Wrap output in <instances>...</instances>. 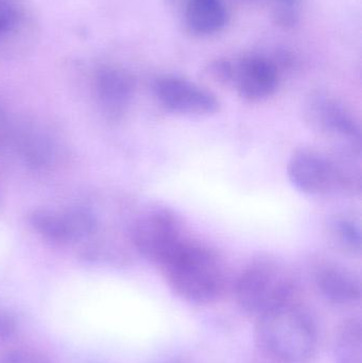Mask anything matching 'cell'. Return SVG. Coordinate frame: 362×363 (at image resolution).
Returning <instances> with one entry per match:
<instances>
[{
  "label": "cell",
  "mask_w": 362,
  "mask_h": 363,
  "mask_svg": "<svg viewBox=\"0 0 362 363\" xmlns=\"http://www.w3.org/2000/svg\"><path fill=\"white\" fill-rule=\"evenodd\" d=\"M159 269L174 294L187 302L208 304L222 291L225 275L218 255L191 238Z\"/></svg>",
  "instance_id": "cell-1"
},
{
  "label": "cell",
  "mask_w": 362,
  "mask_h": 363,
  "mask_svg": "<svg viewBox=\"0 0 362 363\" xmlns=\"http://www.w3.org/2000/svg\"><path fill=\"white\" fill-rule=\"evenodd\" d=\"M359 157L341 153H327L315 149H300L288 162L289 180L308 196L354 194L361 190Z\"/></svg>",
  "instance_id": "cell-2"
},
{
  "label": "cell",
  "mask_w": 362,
  "mask_h": 363,
  "mask_svg": "<svg viewBox=\"0 0 362 363\" xmlns=\"http://www.w3.org/2000/svg\"><path fill=\"white\" fill-rule=\"evenodd\" d=\"M256 340L276 362L305 363L316 351V328L308 313L293 302L259 318Z\"/></svg>",
  "instance_id": "cell-3"
},
{
  "label": "cell",
  "mask_w": 362,
  "mask_h": 363,
  "mask_svg": "<svg viewBox=\"0 0 362 363\" xmlns=\"http://www.w3.org/2000/svg\"><path fill=\"white\" fill-rule=\"evenodd\" d=\"M297 288L290 273L272 259H259L238 277L236 300L242 311L259 319L261 315L295 302Z\"/></svg>",
  "instance_id": "cell-4"
},
{
  "label": "cell",
  "mask_w": 362,
  "mask_h": 363,
  "mask_svg": "<svg viewBox=\"0 0 362 363\" xmlns=\"http://www.w3.org/2000/svg\"><path fill=\"white\" fill-rule=\"evenodd\" d=\"M304 121L312 131L333 145L334 152L361 157V127L340 100L329 94H315L306 102Z\"/></svg>",
  "instance_id": "cell-5"
},
{
  "label": "cell",
  "mask_w": 362,
  "mask_h": 363,
  "mask_svg": "<svg viewBox=\"0 0 362 363\" xmlns=\"http://www.w3.org/2000/svg\"><path fill=\"white\" fill-rule=\"evenodd\" d=\"M179 216L168 207L142 213L131 232L135 249L157 267L163 264L188 239Z\"/></svg>",
  "instance_id": "cell-6"
},
{
  "label": "cell",
  "mask_w": 362,
  "mask_h": 363,
  "mask_svg": "<svg viewBox=\"0 0 362 363\" xmlns=\"http://www.w3.org/2000/svg\"><path fill=\"white\" fill-rule=\"evenodd\" d=\"M153 91L161 106L174 114L210 116L220 108V102L215 94L182 77H159L154 81Z\"/></svg>",
  "instance_id": "cell-7"
},
{
  "label": "cell",
  "mask_w": 362,
  "mask_h": 363,
  "mask_svg": "<svg viewBox=\"0 0 362 363\" xmlns=\"http://www.w3.org/2000/svg\"><path fill=\"white\" fill-rule=\"evenodd\" d=\"M280 83L278 64L264 55H244L232 61L231 85L242 99L259 102L271 97Z\"/></svg>",
  "instance_id": "cell-8"
},
{
  "label": "cell",
  "mask_w": 362,
  "mask_h": 363,
  "mask_svg": "<svg viewBox=\"0 0 362 363\" xmlns=\"http://www.w3.org/2000/svg\"><path fill=\"white\" fill-rule=\"evenodd\" d=\"M30 221L38 234L59 245L85 238L94 232L96 225L93 216L82 208L64 211L40 209L32 213Z\"/></svg>",
  "instance_id": "cell-9"
},
{
  "label": "cell",
  "mask_w": 362,
  "mask_h": 363,
  "mask_svg": "<svg viewBox=\"0 0 362 363\" xmlns=\"http://www.w3.org/2000/svg\"><path fill=\"white\" fill-rule=\"evenodd\" d=\"M96 93L108 114L119 116L131 104L135 91L133 77L125 68L106 65L96 74Z\"/></svg>",
  "instance_id": "cell-10"
},
{
  "label": "cell",
  "mask_w": 362,
  "mask_h": 363,
  "mask_svg": "<svg viewBox=\"0 0 362 363\" xmlns=\"http://www.w3.org/2000/svg\"><path fill=\"white\" fill-rule=\"evenodd\" d=\"M315 281L320 294L334 304L352 305L361 300V279L346 267L321 264L315 272Z\"/></svg>",
  "instance_id": "cell-11"
},
{
  "label": "cell",
  "mask_w": 362,
  "mask_h": 363,
  "mask_svg": "<svg viewBox=\"0 0 362 363\" xmlns=\"http://www.w3.org/2000/svg\"><path fill=\"white\" fill-rule=\"evenodd\" d=\"M184 21L195 35L210 36L225 29L229 12L223 0H186Z\"/></svg>",
  "instance_id": "cell-12"
},
{
  "label": "cell",
  "mask_w": 362,
  "mask_h": 363,
  "mask_svg": "<svg viewBox=\"0 0 362 363\" xmlns=\"http://www.w3.org/2000/svg\"><path fill=\"white\" fill-rule=\"evenodd\" d=\"M17 143L26 163L34 168L46 167L52 161L55 148L50 138L42 130L27 128L21 132Z\"/></svg>",
  "instance_id": "cell-13"
},
{
  "label": "cell",
  "mask_w": 362,
  "mask_h": 363,
  "mask_svg": "<svg viewBox=\"0 0 362 363\" xmlns=\"http://www.w3.org/2000/svg\"><path fill=\"white\" fill-rule=\"evenodd\" d=\"M329 240L339 251L357 255L361 251V230L356 220L349 216L331 218L327 225Z\"/></svg>",
  "instance_id": "cell-14"
},
{
  "label": "cell",
  "mask_w": 362,
  "mask_h": 363,
  "mask_svg": "<svg viewBox=\"0 0 362 363\" xmlns=\"http://www.w3.org/2000/svg\"><path fill=\"white\" fill-rule=\"evenodd\" d=\"M362 328L361 320L346 321L336 338L335 363H362Z\"/></svg>",
  "instance_id": "cell-15"
},
{
  "label": "cell",
  "mask_w": 362,
  "mask_h": 363,
  "mask_svg": "<svg viewBox=\"0 0 362 363\" xmlns=\"http://www.w3.org/2000/svg\"><path fill=\"white\" fill-rule=\"evenodd\" d=\"M302 0H271V16L274 23L284 30H291L301 21Z\"/></svg>",
  "instance_id": "cell-16"
},
{
  "label": "cell",
  "mask_w": 362,
  "mask_h": 363,
  "mask_svg": "<svg viewBox=\"0 0 362 363\" xmlns=\"http://www.w3.org/2000/svg\"><path fill=\"white\" fill-rule=\"evenodd\" d=\"M18 21V10L14 0H0V38L10 33Z\"/></svg>",
  "instance_id": "cell-17"
},
{
  "label": "cell",
  "mask_w": 362,
  "mask_h": 363,
  "mask_svg": "<svg viewBox=\"0 0 362 363\" xmlns=\"http://www.w3.org/2000/svg\"><path fill=\"white\" fill-rule=\"evenodd\" d=\"M0 363H48L42 356L31 352L16 351L6 354L0 358Z\"/></svg>",
  "instance_id": "cell-18"
},
{
  "label": "cell",
  "mask_w": 362,
  "mask_h": 363,
  "mask_svg": "<svg viewBox=\"0 0 362 363\" xmlns=\"http://www.w3.org/2000/svg\"><path fill=\"white\" fill-rule=\"evenodd\" d=\"M9 134L8 121H6V115L0 108V146L6 142Z\"/></svg>",
  "instance_id": "cell-19"
}]
</instances>
